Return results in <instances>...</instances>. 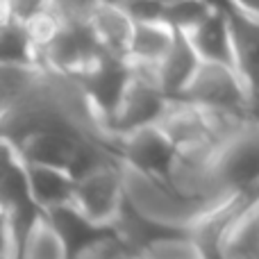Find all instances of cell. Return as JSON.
<instances>
[{
  "label": "cell",
  "mask_w": 259,
  "mask_h": 259,
  "mask_svg": "<svg viewBox=\"0 0 259 259\" xmlns=\"http://www.w3.org/2000/svg\"><path fill=\"white\" fill-rule=\"evenodd\" d=\"M214 12L207 0H175L164 5V21H168L178 32H189Z\"/></svg>",
  "instance_id": "9a60e30c"
},
{
  "label": "cell",
  "mask_w": 259,
  "mask_h": 259,
  "mask_svg": "<svg viewBox=\"0 0 259 259\" xmlns=\"http://www.w3.org/2000/svg\"><path fill=\"white\" fill-rule=\"evenodd\" d=\"M221 191H252L259 189V121L248 116L214 150L205 170Z\"/></svg>",
  "instance_id": "3957f363"
},
{
  "label": "cell",
  "mask_w": 259,
  "mask_h": 259,
  "mask_svg": "<svg viewBox=\"0 0 259 259\" xmlns=\"http://www.w3.org/2000/svg\"><path fill=\"white\" fill-rule=\"evenodd\" d=\"M139 259H207L189 230H175L150 239L139 250Z\"/></svg>",
  "instance_id": "4fadbf2b"
},
{
  "label": "cell",
  "mask_w": 259,
  "mask_h": 259,
  "mask_svg": "<svg viewBox=\"0 0 259 259\" xmlns=\"http://www.w3.org/2000/svg\"><path fill=\"white\" fill-rule=\"evenodd\" d=\"M55 12L66 21H75V18H87V14L100 3V0H53Z\"/></svg>",
  "instance_id": "e0dca14e"
},
{
  "label": "cell",
  "mask_w": 259,
  "mask_h": 259,
  "mask_svg": "<svg viewBox=\"0 0 259 259\" xmlns=\"http://www.w3.org/2000/svg\"><path fill=\"white\" fill-rule=\"evenodd\" d=\"M180 98L191 100L207 109L241 114V116H250V109L255 107V98L239 71L221 62H200L196 75L191 77Z\"/></svg>",
  "instance_id": "5b68a950"
},
{
  "label": "cell",
  "mask_w": 259,
  "mask_h": 259,
  "mask_svg": "<svg viewBox=\"0 0 259 259\" xmlns=\"http://www.w3.org/2000/svg\"><path fill=\"white\" fill-rule=\"evenodd\" d=\"M180 32L164 18L134 23L132 41H130L127 59L137 64H159L168 55Z\"/></svg>",
  "instance_id": "30bf717a"
},
{
  "label": "cell",
  "mask_w": 259,
  "mask_h": 259,
  "mask_svg": "<svg viewBox=\"0 0 259 259\" xmlns=\"http://www.w3.org/2000/svg\"><path fill=\"white\" fill-rule=\"evenodd\" d=\"M200 62H202L200 55L196 53L193 44L189 41V36L184 34V32H180L178 41H175L173 48L168 50V55L157 64L159 82L170 98H180V96L184 94L187 84L191 82V77L196 75Z\"/></svg>",
  "instance_id": "8fae6325"
},
{
  "label": "cell",
  "mask_w": 259,
  "mask_h": 259,
  "mask_svg": "<svg viewBox=\"0 0 259 259\" xmlns=\"http://www.w3.org/2000/svg\"><path fill=\"white\" fill-rule=\"evenodd\" d=\"M87 23H89L91 32H94L96 41L103 50L112 55H121L127 57L130 41H132L134 32V18L127 12L125 5L112 3V0H100L89 14H87Z\"/></svg>",
  "instance_id": "52a82bcc"
},
{
  "label": "cell",
  "mask_w": 259,
  "mask_h": 259,
  "mask_svg": "<svg viewBox=\"0 0 259 259\" xmlns=\"http://www.w3.org/2000/svg\"><path fill=\"white\" fill-rule=\"evenodd\" d=\"M73 259H137V250L116 230H103L80 246Z\"/></svg>",
  "instance_id": "5bb4252c"
},
{
  "label": "cell",
  "mask_w": 259,
  "mask_h": 259,
  "mask_svg": "<svg viewBox=\"0 0 259 259\" xmlns=\"http://www.w3.org/2000/svg\"><path fill=\"white\" fill-rule=\"evenodd\" d=\"M137 259H139V257H137Z\"/></svg>",
  "instance_id": "ffe728a7"
},
{
  "label": "cell",
  "mask_w": 259,
  "mask_h": 259,
  "mask_svg": "<svg viewBox=\"0 0 259 259\" xmlns=\"http://www.w3.org/2000/svg\"><path fill=\"white\" fill-rule=\"evenodd\" d=\"M168 103L170 96L166 94L159 82L157 64L130 62V77L125 89H123L121 100L116 105V112L112 116L107 141L116 134L157 123L161 118V114L166 112Z\"/></svg>",
  "instance_id": "277c9868"
},
{
  "label": "cell",
  "mask_w": 259,
  "mask_h": 259,
  "mask_svg": "<svg viewBox=\"0 0 259 259\" xmlns=\"http://www.w3.org/2000/svg\"><path fill=\"white\" fill-rule=\"evenodd\" d=\"M232 12L259 18V0H232Z\"/></svg>",
  "instance_id": "ac0fdd59"
},
{
  "label": "cell",
  "mask_w": 259,
  "mask_h": 259,
  "mask_svg": "<svg viewBox=\"0 0 259 259\" xmlns=\"http://www.w3.org/2000/svg\"><path fill=\"white\" fill-rule=\"evenodd\" d=\"M234 34V66L259 103V18L230 12Z\"/></svg>",
  "instance_id": "9c48e42d"
},
{
  "label": "cell",
  "mask_w": 259,
  "mask_h": 259,
  "mask_svg": "<svg viewBox=\"0 0 259 259\" xmlns=\"http://www.w3.org/2000/svg\"><path fill=\"white\" fill-rule=\"evenodd\" d=\"M127 168L116 159H103L75 178L73 209L100 230H114L127 205Z\"/></svg>",
  "instance_id": "6da1fadb"
},
{
  "label": "cell",
  "mask_w": 259,
  "mask_h": 259,
  "mask_svg": "<svg viewBox=\"0 0 259 259\" xmlns=\"http://www.w3.org/2000/svg\"><path fill=\"white\" fill-rule=\"evenodd\" d=\"M116 159L132 173L175 191V173L180 166V150L161 130L159 123H150L109 139Z\"/></svg>",
  "instance_id": "7a4b0ae2"
},
{
  "label": "cell",
  "mask_w": 259,
  "mask_h": 259,
  "mask_svg": "<svg viewBox=\"0 0 259 259\" xmlns=\"http://www.w3.org/2000/svg\"><path fill=\"white\" fill-rule=\"evenodd\" d=\"M0 62H3V66L41 68V50L25 23L3 18V27H0Z\"/></svg>",
  "instance_id": "7c38bea8"
},
{
  "label": "cell",
  "mask_w": 259,
  "mask_h": 259,
  "mask_svg": "<svg viewBox=\"0 0 259 259\" xmlns=\"http://www.w3.org/2000/svg\"><path fill=\"white\" fill-rule=\"evenodd\" d=\"M161 5H168V3H175V0H159Z\"/></svg>",
  "instance_id": "d6986e66"
},
{
  "label": "cell",
  "mask_w": 259,
  "mask_h": 259,
  "mask_svg": "<svg viewBox=\"0 0 259 259\" xmlns=\"http://www.w3.org/2000/svg\"><path fill=\"white\" fill-rule=\"evenodd\" d=\"M184 34L189 36L202 62H221L234 66V34L230 12L214 9L205 21Z\"/></svg>",
  "instance_id": "ba28073f"
},
{
  "label": "cell",
  "mask_w": 259,
  "mask_h": 259,
  "mask_svg": "<svg viewBox=\"0 0 259 259\" xmlns=\"http://www.w3.org/2000/svg\"><path fill=\"white\" fill-rule=\"evenodd\" d=\"M53 9V0H3V18L18 23H32Z\"/></svg>",
  "instance_id": "2e32d148"
},
{
  "label": "cell",
  "mask_w": 259,
  "mask_h": 259,
  "mask_svg": "<svg viewBox=\"0 0 259 259\" xmlns=\"http://www.w3.org/2000/svg\"><path fill=\"white\" fill-rule=\"evenodd\" d=\"M21 161L27 193L41 211H53L59 209V207L71 205L77 178L75 173H71L68 168H62V166L44 164V161H27L23 157Z\"/></svg>",
  "instance_id": "8992f818"
}]
</instances>
